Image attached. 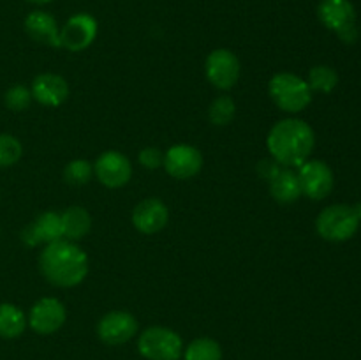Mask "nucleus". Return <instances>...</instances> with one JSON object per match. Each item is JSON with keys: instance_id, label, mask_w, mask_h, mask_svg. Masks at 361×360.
Wrapping results in <instances>:
<instances>
[{"instance_id": "f257e3e1", "label": "nucleus", "mask_w": 361, "mask_h": 360, "mask_svg": "<svg viewBox=\"0 0 361 360\" xmlns=\"http://www.w3.org/2000/svg\"><path fill=\"white\" fill-rule=\"evenodd\" d=\"M271 157L286 168L302 166L309 161L316 145V134L312 127L300 119H286L275 124L267 138Z\"/></svg>"}, {"instance_id": "f03ea898", "label": "nucleus", "mask_w": 361, "mask_h": 360, "mask_svg": "<svg viewBox=\"0 0 361 360\" xmlns=\"http://www.w3.org/2000/svg\"><path fill=\"white\" fill-rule=\"evenodd\" d=\"M39 268L51 284L73 288L87 277L88 258L85 251L71 240H56L46 244L39 256Z\"/></svg>"}, {"instance_id": "7ed1b4c3", "label": "nucleus", "mask_w": 361, "mask_h": 360, "mask_svg": "<svg viewBox=\"0 0 361 360\" xmlns=\"http://www.w3.org/2000/svg\"><path fill=\"white\" fill-rule=\"evenodd\" d=\"M275 104L286 113H300L312 101V90L303 78L293 73H277L268 83Z\"/></svg>"}, {"instance_id": "20e7f679", "label": "nucleus", "mask_w": 361, "mask_h": 360, "mask_svg": "<svg viewBox=\"0 0 361 360\" xmlns=\"http://www.w3.org/2000/svg\"><path fill=\"white\" fill-rule=\"evenodd\" d=\"M360 217L355 207L330 205L316 219V229L328 242H345L358 232Z\"/></svg>"}, {"instance_id": "39448f33", "label": "nucleus", "mask_w": 361, "mask_h": 360, "mask_svg": "<svg viewBox=\"0 0 361 360\" xmlns=\"http://www.w3.org/2000/svg\"><path fill=\"white\" fill-rule=\"evenodd\" d=\"M137 352L147 360H178L183 353V342L171 328L150 327L141 332Z\"/></svg>"}, {"instance_id": "423d86ee", "label": "nucleus", "mask_w": 361, "mask_h": 360, "mask_svg": "<svg viewBox=\"0 0 361 360\" xmlns=\"http://www.w3.org/2000/svg\"><path fill=\"white\" fill-rule=\"evenodd\" d=\"M97 30V20L92 14H73L60 28V48H66L73 53L83 52L95 41Z\"/></svg>"}, {"instance_id": "0eeeda50", "label": "nucleus", "mask_w": 361, "mask_h": 360, "mask_svg": "<svg viewBox=\"0 0 361 360\" xmlns=\"http://www.w3.org/2000/svg\"><path fill=\"white\" fill-rule=\"evenodd\" d=\"M296 175H298L302 194L310 200H324L334 189V172L326 162L319 159L303 162L302 166H298Z\"/></svg>"}, {"instance_id": "6e6552de", "label": "nucleus", "mask_w": 361, "mask_h": 360, "mask_svg": "<svg viewBox=\"0 0 361 360\" xmlns=\"http://www.w3.org/2000/svg\"><path fill=\"white\" fill-rule=\"evenodd\" d=\"M208 81L215 88L229 90L235 87L240 80V60L231 49L219 48L208 55L207 66H204Z\"/></svg>"}, {"instance_id": "1a4fd4ad", "label": "nucleus", "mask_w": 361, "mask_h": 360, "mask_svg": "<svg viewBox=\"0 0 361 360\" xmlns=\"http://www.w3.org/2000/svg\"><path fill=\"white\" fill-rule=\"evenodd\" d=\"M94 173L102 186L109 189L123 187L133 176L130 161L118 150H106L97 157L94 164Z\"/></svg>"}, {"instance_id": "9d476101", "label": "nucleus", "mask_w": 361, "mask_h": 360, "mask_svg": "<svg viewBox=\"0 0 361 360\" xmlns=\"http://www.w3.org/2000/svg\"><path fill=\"white\" fill-rule=\"evenodd\" d=\"M162 166L173 179L185 180L197 175L203 168V155L192 145L178 143L168 148Z\"/></svg>"}, {"instance_id": "9b49d317", "label": "nucleus", "mask_w": 361, "mask_h": 360, "mask_svg": "<svg viewBox=\"0 0 361 360\" xmlns=\"http://www.w3.org/2000/svg\"><path fill=\"white\" fill-rule=\"evenodd\" d=\"M137 334V320L126 311H111L97 323V335L109 346H118L130 341Z\"/></svg>"}, {"instance_id": "f8f14e48", "label": "nucleus", "mask_w": 361, "mask_h": 360, "mask_svg": "<svg viewBox=\"0 0 361 360\" xmlns=\"http://www.w3.org/2000/svg\"><path fill=\"white\" fill-rule=\"evenodd\" d=\"M66 306L59 299L44 296L32 306L30 314H28V325L37 334L48 335L59 330L66 323Z\"/></svg>"}, {"instance_id": "ddd939ff", "label": "nucleus", "mask_w": 361, "mask_h": 360, "mask_svg": "<svg viewBox=\"0 0 361 360\" xmlns=\"http://www.w3.org/2000/svg\"><path fill=\"white\" fill-rule=\"evenodd\" d=\"M168 207L157 198H147L137 203L133 210L134 228L145 235H154V233L161 232L168 224Z\"/></svg>"}, {"instance_id": "4468645a", "label": "nucleus", "mask_w": 361, "mask_h": 360, "mask_svg": "<svg viewBox=\"0 0 361 360\" xmlns=\"http://www.w3.org/2000/svg\"><path fill=\"white\" fill-rule=\"evenodd\" d=\"M32 99L42 106H55L63 104L69 97V85L60 74L55 73H42L34 78L32 81Z\"/></svg>"}, {"instance_id": "2eb2a0df", "label": "nucleus", "mask_w": 361, "mask_h": 360, "mask_svg": "<svg viewBox=\"0 0 361 360\" xmlns=\"http://www.w3.org/2000/svg\"><path fill=\"white\" fill-rule=\"evenodd\" d=\"M62 219L56 212H42L34 222L21 232V240L27 246H39V244H51L62 240Z\"/></svg>"}, {"instance_id": "dca6fc26", "label": "nucleus", "mask_w": 361, "mask_h": 360, "mask_svg": "<svg viewBox=\"0 0 361 360\" xmlns=\"http://www.w3.org/2000/svg\"><path fill=\"white\" fill-rule=\"evenodd\" d=\"M25 32L35 42L60 48V28L56 20L46 11H32L25 18Z\"/></svg>"}, {"instance_id": "f3484780", "label": "nucleus", "mask_w": 361, "mask_h": 360, "mask_svg": "<svg viewBox=\"0 0 361 360\" xmlns=\"http://www.w3.org/2000/svg\"><path fill=\"white\" fill-rule=\"evenodd\" d=\"M317 16L321 23L335 34L356 23L355 6L349 0H321L317 6Z\"/></svg>"}, {"instance_id": "a211bd4d", "label": "nucleus", "mask_w": 361, "mask_h": 360, "mask_svg": "<svg viewBox=\"0 0 361 360\" xmlns=\"http://www.w3.org/2000/svg\"><path fill=\"white\" fill-rule=\"evenodd\" d=\"M271 198L279 203H293L302 196V187L296 172L291 168H281L270 180Z\"/></svg>"}, {"instance_id": "6ab92c4d", "label": "nucleus", "mask_w": 361, "mask_h": 360, "mask_svg": "<svg viewBox=\"0 0 361 360\" xmlns=\"http://www.w3.org/2000/svg\"><path fill=\"white\" fill-rule=\"evenodd\" d=\"M60 219H62L63 236H67V240L83 239L92 228V217L83 207H69L60 214Z\"/></svg>"}, {"instance_id": "aec40b11", "label": "nucleus", "mask_w": 361, "mask_h": 360, "mask_svg": "<svg viewBox=\"0 0 361 360\" xmlns=\"http://www.w3.org/2000/svg\"><path fill=\"white\" fill-rule=\"evenodd\" d=\"M27 327V318L23 311L9 302L0 304V337L16 339Z\"/></svg>"}, {"instance_id": "412c9836", "label": "nucleus", "mask_w": 361, "mask_h": 360, "mask_svg": "<svg viewBox=\"0 0 361 360\" xmlns=\"http://www.w3.org/2000/svg\"><path fill=\"white\" fill-rule=\"evenodd\" d=\"M185 360H222V348L215 339L197 337L183 352Z\"/></svg>"}, {"instance_id": "4be33fe9", "label": "nucleus", "mask_w": 361, "mask_h": 360, "mask_svg": "<svg viewBox=\"0 0 361 360\" xmlns=\"http://www.w3.org/2000/svg\"><path fill=\"white\" fill-rule=\"evenodd\" d=\"M236 115V102L229 95H219L208 109V119L214 126H228Z\"/></svg>"}, {"instance_id": "5701e85b", "label": "nucleus", "mask_w": 361, "mask_h": 360, "mask_svg": "<svg viewBox=\"0 0 361 360\" xmlns=\"http://www.w3.org/2000/svg\"><path fill=\"white\" fill-rule=\"evenodd\" d=\"M309 87L310 90L323 92V94H330L338 83L337 71L331 69L330 66H316L310 69L309 73Z\"/></svg>"}, {"instance_id": "b1692460", "label": "nucleus", "mask_w": 361, "mask_h": 360, "mask_svg": "<svg viewBox=\"0 0 361 360\" xmlns=\"http://www.w3.org/2000/svg\"><path fill=\"white\" fill-rule=\"evenodd\" d=\"M94 176V164L87 159H74L63 168V179L73 186H85Z\"/></svg>"}, {"instance_id": "393cba45", "label": "nucleus", "mask_w": 361, "mask_h": 360, "mask_svg": "<svg viewBox=\"0 0 361 360\" xmlns=\"http://www.w3.org/2000/svg\"><path fill=\"white\" fill-rule=\"evenodd\" d=\"M23 154L20 140L13 134H0V168H9L16 164Z\"/></svg>"}, {"instance_id": "a878e982", "label": "nucleus", "mask_w": 361, "mask_h": 360, "mask_svg": "<svg viewBox=\"0 0 361 360\" xmlns=\"http://www.w3.org/2000/svg\"><path fill=\"white\" fill-rule=\"evenodd\" d=\"M4 101L11 112H25L32 102V92L25 85H14L6 92Z\"/></svg>"}, {"instance_id": "bb28decb", "label": "nucleus", "mask_w": 361, "mask_h": 360, "mask_svg": "<svg viewBox=\"0 0 361 360\" xmlns=\"http://www.w3.org/2000/svg\"><path fill=\"white\" fill-rule=\"evenodd\" d=\"M137 159H140V164L143 166V168L157 169L161 168L162 162H164V154H162L157 147H147L140 152Z\"/></svg>"}, {"instance_id": "cd10ccee", "label": "nucleus", "mask_w": 361, "mask_h": 360, "mask_svg": "<svg viewBox=\"0 0 361 360\" xmlns=\"http://www.w3.org/2000/svg\"><path fill=\"white\" fill-rule=\"evenodd\" d=\"M279 169H281V164H279L275 159L274 161H261L259 166H257V172H259V175L267 180H271V176H274Z\"/></svg>"}, {"instance_id": "c85d7f7f", "label": "nucleus", "mask_w": 361, "mask_h": 360, "mask_svg": "<svg viewBox=\"0 0 361 360\" xmlns=\"http://www.w3.org/2000/svg\"><path fill=\"white\" fill-rule=\"evenodd\" d=\"M337 35L342 42H348V44H351V42H355L356 39H358V27H356V23L349 25V27L342 28L341 32H337Z\"/></svg>"}, {"instance_id": "c756f323", "label": "nucleus", "mask_w": 361, "mask_h": 360, "mask_svg": "<svg viewBox=\"0 0 361 360\" xmlns=\"http://www.w3.org/2000/svg\"><path fill=\"white\" fill-rule=\"evenodd\" d=\"M27 2L35 4V6H42V4H49V2H51V0H27Z\"/></svg>"}, {"instance_id": "7c9ffc66", "label": "nucleus", "mask_w": 361, "mask_h": 360, "mask_svg": "<svg viewBox=\"0 0 361 360\" xmlns=\"http://www.w3.org/2000/svg\"><path fill=\"white\" fill-rule=\"evenodd\" d=\"M355 210H356V214H358V217H360V221H361V201H360L358 205H356Z\"/></svg>"}]
</instances>
